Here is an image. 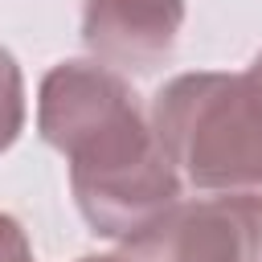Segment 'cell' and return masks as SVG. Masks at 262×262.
Wrapping results in <instances>:
<instances>
[{"label":"cell","mask_w":262,"mask_h":262,"mask_svg":"<svg viewBox=\"0 0 262 262\" xmlns=\"http://www.w3.org/2000/svg\"><path fill=\"white\" fill-rule=\"evenodd\" d=\"M246 70H250V74H254V78H258V82H262V53H258V57H254V61H250V66H246Z\"/></svg>","instance_id":"obj_8"},{"label":"cell","mask_w":262,"mask_h":262,"mask_svg":"<svg viewBox=\"0 0 262 262\" xmlns=\"http://www.w3.org/2000/svg\"><path fill=\"white\" fill-rule=\"evenodd\" d=\"M258 217H262V192H258Z\"/></svg>","instance_id":"obj_9"},{"label":"cell","mask_w":262,"mask_h":262,"mask_svg":"<svg viewBox=\"0 0 262 262\" xmlns=\"http://www.w3.org/2000/svg\"><path fill=\"white\" fill-rule=\"evenodd\" d=\"M20 127H25V78L16 57L0 45V151L16 143Z\"/></svg>","instance_id":"obj_5"},{"label":"cell","mask_w":262,"mask_h":262,"mask_svg":"<svg viewBox=\"0 0 262 262\" xmlns=\"http://www.w3.org/2000/svg\"><path fill=\"white\" fill-rule=\"evenodd\" d=\"M151 131L201 192H262V86L242 74H180L151 98Z\"/></svg>","instance_id":"obj_2"},{"label":"cell","mask_w":262,"mask_h":262,"mask_svg":"<svg viewBox=\"0 0 262 262\" xmlns=\"http://www.w3.org/2000/svg\"><path fill=\"white\" fill-rule=\"evenodd\" d=\"M37 131L70 160L78 213L98 237L127 246L180 201V176L135 90L98 61H61L41 78Z\"/></svg>","instance_id":"obj_1"},{"label":"cell","mask_w":262,"mask_h":262,"mask_svg":"<svg viewBox=\"0 0 262 262\" xmlns=\"http://www.w3.org/2000/svg\"><path fill=\"white\" fill-rule=\"evenodd\" d=\"M0 262H33V250H29L20 221L8 213H0Z\"/></svg>","instance_id":"obj_6"},{"label":"cell","mask_w":262,"mask_h":262,"mask_svg":"<svg viewBox=\"0 0 262 262\" xmlns=\"http://www.w3.org/2000/svg\"><path fill=\"white\" fill-rule=\"evenodd\" d=\"M78 262H131V258L119 250V254H86V258H78Z\"/></svg>","instance_id":"obj_7"},{"label":"cell","mask_w":262,"mask_h":262,"mask_svg":"<svg viewBox=\"0 0 262 262\" xmlns=\"http://www.w3.org/2000/svg\"><path fill=\"white\" fill-rule=\"evenodd\" d=\"M131 262H258L262 217L258 192L213 201H176L156 225L123 246Z\"/></svg>","instance_id":"obj_3"},{"label":"cell","mask_w":262,"mask_h":262,"mask_svg":"<svg viewBox=\"0 0 262 262\" xmlns=\"http://www.w3.org/2000/svg\"><path fill=\"white\" fill-rule=\"evenodd\" d=\"M258 262H262V258H258Z\"/></svg>","instance_id":"obj_10"},{"label":"cell","mask_w":262,"mask_h":262,"mask_svg":"<svg viewBox=\"0 0 262 262\" xmlns=\"http://www.w3.org/2000/svg\"><path fill=\"white\" fill-rule=\"evenodd\" d=\"M184 0H82V41L106 70H156L180 37Z\"/></svg>","instance_id":"obj_4"}]
</instances>
